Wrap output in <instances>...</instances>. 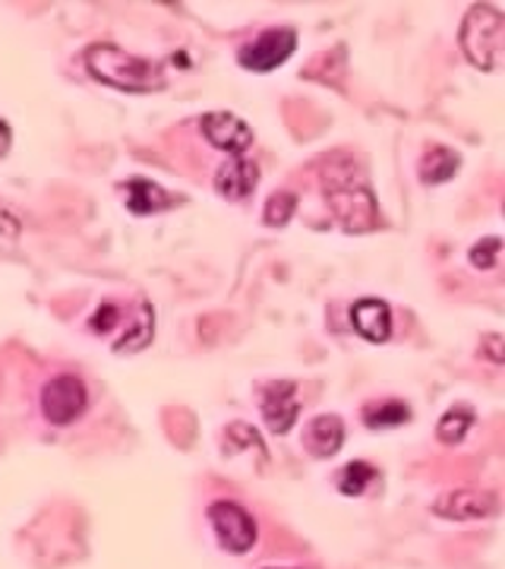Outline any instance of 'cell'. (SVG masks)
I'll return each instance as SVG.
<instances>
[{"label": "cell", "mask_w": 505, "mask_h": 569, "mask_svg": "<svg viewBox=\"0 0 505 569\" xmlns=\"http://www.w3.org/2000/svg\"><path fill=\"white\" fill-rule=\"evenodd\" d=\"M344 443V425L339 415H320V418H313L306 430H303V447L310 456H316V459H329V456H335Z\"/></svg>", "instance_id": "obj_10"}, {"label": "cell", "mask_w": 505, "mask_h": 569, "mask_svg": "<svg viewBox=\"0 0 505 569\" xmlns=\"http://www.w3.org/2000/svg\"><path fill=\"white\" fill-rule=\"evenodd\" d=\"M411 418V408L395 399H385V402H373L364 408V425L366 427H398Z\"/></svg>", "instance_id": "obj_16"}, {"label": "cell", "mask_w": 505, "mask_h": 569, "mask_svg": "<svg viewBox=\"0 0 505 569\" xmlns=\"http://www.w3.org/2000/svg\"><path fill=\"white\" fill-rule=\"evenodd\" d=\"M351 323L366 342H385L392 336V310H388L385 301L364 298V301L351 307Z\"/></svg>", "instance_id": "obj_11"}, {"label": "cell", "mask_w": 505, "mask_h": 569, "mask_svg": "<svg viewBox=\"0 0 505 569\" xmlns=\"http://www.w3.org/2000/svg\"><path fill=\"white\" fill-rule=\"evenodd\" d=\"M294 51H297V32L294 29H269L260 39L243 44L241 51H238V61L246 70L269 73V70L282 67Z\"/></svg>", "instance_id": "obj_6"}, {"label": "cell", "mask_w": 505, "mask_h": 569, "mask_svg": "<svg viewBox=\"0 0 505 569\" xmlns=\"http://www.w3.org/2000/svg\"><path fill=\"white\" fill-rule=\"evenodd\" d=\"M152 342V310L142 305L140 317L133 320V326L123 332V339L118 342V351H140Z\"/></svg>", "instance_id": "obj_18"}, {"label": "cell", "mask_w": 505, "mask_h": 569, "mask_svg": "<svg viewBox=\"0 0 505 569\" xmlns=\"http://www.w3.org/2000/svg\"><path fill=\"white\" fill-rule=\"evenodd\" d=\"M499 346H503V339H499V336H489V339H486V351H489V361H493V365H503Z\"/></svg>", "instance_id": "obj_22"}, {"label": "cell", "mask_w": 505, "mask_h": 569, "mask_svg": "<svg viewBox=\"0 0 505 569\" xmlns=\"http://www.w3.org/2000/svg\"><path fill=\"white\" fill-rule=\"evenodd\" d=\"M499 253H503V241L499 238H484L481 244L471 247V263L477 269H496L499 266Z\"/></svg>", "instance_id": "obj_20"}, {"label": "cell", "mask_w": 505, "mask_h": 569, "mask_svg": "<svg viewBox=\"0 0 505 569\" xmlns=\"http://www.w3.org/2000/svg\"><path fill=\"white\" fill-rule=\"evenodd\" d=\"M85 67L95 80L123 92H155L164 86L162 63L127 54L118 44H92L85 51Z\"/></svg>", "instance_id": "obj_1"}, {"label": "cell", "mask_w": 505, "mask_h": 569, "mask_svg": "<svg viewBox=\"0 0 505 569\" xmlns=\"http://www.w3.org/2000/svg\"><path fill=\"white\" fill-rule=\"evenodd\" d=\"M118 313H121V310H118V307H114V305L99 307V313H95V320H92V329H95V332H108L111 326L121 320Z\"/></svg>", "instance_id": "obj_21"}, {"label": "cell", "mask_w": 505, "mask_h": 569, "mask_svg": "<svg viewBox=\"0 0 505 569\" xmlns=\"http://www.w3.org/2000/svg\"><path fill=\"white\" fill-rule=\"evenodd\" d=\"M505 48V17L496 7L477 3L462 22V51L477 70H493Z\"/></svg>", "instance_id": "obj_2"}, {"label": "cell", "mask_w": 505, "mask_h": 569, "mask_svg": "<svg viewBox=\"0 0 505 569\" xmlns=\"http://www.w3.org/2000/svg\"><path fill=\"white\" fill-rule=\"evenodd\" d=\"M373 481H376V468L370 462H347L339 471V490L344 497H361Z\"/></svg>", "instance_id": "obj_17"}, {"label": "cell", "mask_w": 505, "mask_h": 569, "mask_svg": "<svg viewBox=\"0 0 505 569\" xmlns=\"http://www.w3.org/2000/svg\"><path fill=\"white\" fill-rule=\"evenodd\" d=\"M325 200L344 231H370L380 222L373 190L364 181L354 183L351 178H332L325 183Z\"/></svg>", "instance_id": "obj_3"}, {"label": "cell", "mask_w": 505, "mask_h": 569, "mask_svg": "<svg viewBox=\"0 0 505 569\" xmlns=\"http://www.w3.org/2000/svg\"><path fill=\"white\" fill-rule=\"evenodd\" d=\"M209 522H212L219 545L224 550H231V553H246L256 545V522L241 503H231V500L212 503L209 507Z\"/></svg>", "instance_id": "obj_5"}, {"label": "cell", "mask_w": 505, "mask_h": 569, "mask_svg": "<svg viewBox=\"0 0 505 569\" xmlns=\"http://www.w3.org/2000/svg\"><path fill=\"white\" fill-rule=\"evenodd\" d=\"M263 418L272 433H287L301 418V402H297V383L294 380H279L263 389Z\"/></svg>", "instance_id": "obj_9"}, {"label": "cell", "mask_w": 505, "mask_h": 569, "mask_svg": "<svg viewBox=\"0 0 505 569\" xmlns=\"http://www.w3.org/2000/svg\"><path fill=\"white\" fill-rule=\"evenodd\" d=\"M474 427V408L471 406H455L445 411L443 418H440V427H436V437L443 440V443H462L467 437V430Z\"/></svg>", "instance_id": "obj_15"}, {"label": "cell", "mask_w": 505, "mask_h": 569, "mask_svg": "<svg viewBox=\"0 0 505 569\" xmlns=\"http://www.w3.org/2000/svg\"><path fill=\"white\" fill-rule=\"evenodd\" d=\"M294 209H297V197H294V193H287V190H279V193H275V197H269V203H265L263 222L287 224V219L294 216Z\"/></svg>", "instance_id": "obj_19"}, {"label": "cell", "mask_w": 505, "mask_h": 569, "mask_svg": "<svg viewBox=\"0 0 505 569\" xmlns=\"http://www.w3.org/2000/svg\"><path fill=\"white\" fill-rule=\"evenodd\" d=\"M458 164H462V159H458L452 149H445V146H433V149H426L424 162H421V181L424 183L452 181V178L458 174Z\"/></svg>", "instance_id": "obj_14"}, {"label": "cell", "mask_w": 505, "mask_h": 569, "mask_svg": "<svg viewBox=\"0 0 505 569\" xmlns=\"http://www.w3.org/2000/svg\"><path fill=\"white\" fill-rule=\"evenodd\" d=\"M260 183V168L246 159H231L215 171V190L228 200H243L256 190Z\"/></svg>", "instance_id": "obj_12"}, {"label": "cell", "mask_w": 505, "mask_h": 569, "mask_svg": "<svg viewBox=\"0 0 505 569\" xmlns=\"http://www.w3.org/2000/svg\"><path fill=\"white\" fill-rule=\"evenodd\" d=\"M10 140H13L10 127H7V121H0V156H7V149H10Z\"/></svg>", "instance_id": "obj_23"}, {"label": "cell", "mask_w": 505, "mask_h": 569, "mask_svg": "<svg viewBox=\"0 0 505 569\" xmlns=\"http://www.w3.org/2000/svg\"><path fill=\"white\" fill-rule=\"evenodd\" d=\"M123 197H127V209L137 216H152V212H162L174 203L159 183L145 181V178H133L123 183Z\"/></svg>", "instance_id": "obj_13"}, {"label": "cell", "mask_w": 505, "mask_h": 569, "mask_svg": "<svg viewBox=\"0 0 505 569\" xmlns=\"http://www.w3.org/2000/svg\"><path fill=\"white\" fill-rule=\"evenodd\" d=\"M202 133L205 140L212 142L215 149H222L228 156L241 159V152H246L253 146V130L238 118V114H228V111H212L202 118Z\"/></svg>", "instance_id": "obj_8"}, {"label": "cell", "mask_w": 505, "mask_h": 569, "mask_svg": "<svg viewBox=\"0 0 505 569\" xmlns=\"http://www.w3.org/2000/svg\"><path fill=\"white\" fill-rule=\"evenodd\" d=\"M89 406V392L85 383L73 373H61L54 380H48L41 389V415L51 421V425H73L82 411Z\"/></svg>", "instance_id": "obj_4"}, {"label": "cell", "mask_w": 505, "mask_h": 569, "mask_svg": "<svg viewBox=\"0 0 505 569\" xmlns=\"http://www.w3.org/2000/svg\"><path fill=\"white\" fill-rule=\"evenodd\" d=\"M433 512L443 519H458V522L489 519L499 512V500H496V493H486V490H452L433 503Z\"/></svg>", "instance_id": "obj_7"}]
</instances>
